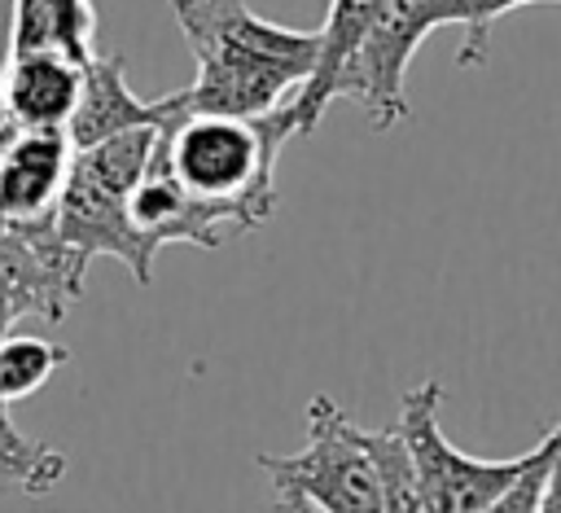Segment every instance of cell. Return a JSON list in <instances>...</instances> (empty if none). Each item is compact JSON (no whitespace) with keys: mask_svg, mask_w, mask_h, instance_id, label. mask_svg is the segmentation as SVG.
Returning a JSON list of instances; mask_svg holds the SVG:
<instances>
[{"mask_svg":"<svg viewBox=\"0 0 561 513\" xmlns=\"http://www.w3.org/2000/svg\"><path fill=\"white\" fill-rule=\"evenodd\" d=\"M197 57V79L171 92L188 114L259 118L289 105L316 70L320 31H289L259 18L245 0H171Z\"/></svg>","mask_w":561,"mask_h":513,"instance_id":"cell-1","label":"cell"},{"mask_svg":"<svg viewBox=\"0 0 561 513\" xmlns=\"http://www.w3.org/2000/svg\"><path fill=\"white\" fill-rule=\"evenodd\" d=\"M298 136L294 105L259 118L237 114H188L167 96L162 149L175 180L219 210L237 232H254L276 210V158L280 145Z\"/></svg>","mask_w":561,"mask_h":513,"instance_id":"cell-2","label":"cell"},{"mask_svg":"<svg viewBox=\"0 0 561 513\" xmlns=\"http://www.w3.org/2000/svg\"><path fill=\"white\" fill-rule=\"evenodd\" d=\"M259 469L276 491L302 495L324 513H386L364 430L329 395H311L307 403V447L294 456L263 452Z\"/></svg>","mask_w":561,"mask_h":513,"instance_id":"cell-3","label":"cell"},{"mask_svg":"<svg viewBox=\"0 0 561 513\" xmlns=\"http://www.w3.org/2000/svg\"><path fill=\"white\" fill-rule=\"evenodd\" d=\"M438 403H443V386L434 377L403 390V399H399V434L412 447L425 504H430V513H486L517 482V474L535 460L539 443H530V452L508 456V460L469 456L447 443V434L438 425Z\"/></svg>","mask_w":561,"mask_h":513,"instance_id":"cell-4","label":"cell"},{"mask_svg":"<svg viewBox=\"0 0 561 513\" xmlns=\"http://www.w3.org/2000/svg\"><path fill=\"white\" fill-rule=\"evenodd\" d=\"M438 26H456L451 0H386L373 26L364 31L355 57L342 70L337 96H355L373 132H390L394 123L408 118V92H403L408 66L425 44V35Z\"/></svg>","mask_w":561,"mask_h":513,"instance_id":"cell-5","label":"cell"},{"mask_svg":"<svg viewBox=\"0 0 561 513\" xmlns=\"http://www.w3.org/2000/svg\"><path fill=\"white\" fill-rule=\"evenodd\" d=\"M57 232L70 246V254L79 259V267H88L96 254H110V259H118L136 276V285H149L153 281L158 250L136 232L131 210H127V197L114 193V189H105L79 162H75L70 184H66L61 206H57Z\"/></svg>","mask_w":561,"mask_h":513,"instance_id":"cell-6","label":"cell"},{"mask_svg":"<svg viewBox=\"0 0 561 513\" xmlns=\"http://www.w3.org/2000/svg\"><path fill=\"white\" fill-rule=\"evenodd\" d=\"M70 132H26L9 127L0 140V219L9 228H31L57 219L61 193L75 171Z\"/></svg>","mask_w":561,"mask_h":513,"instance_id":"cell-7","label":"cell"},{"mask_svg":"<svg viewBox=\"0 0 561 513\" xmlns=\"http://www.w3.org/2000/svg\"><path fill=\"white\" fill-rule=\"evenodd\" d=\"M127 210H131L136 232H140L153 250H162V246H171V241H184V246H197V250H215V246H224L228 237H237V228H232L219 210H210L206 202H197V197L175 180L162 140H158V153H153L145 180L131 189Z\"/></svg>","mask_w":561,"mask_h":513,"instance_id":"cell-8","label":"cell"},{"mask_svg":"<svg viewBox=\"0 0 561 513\" xmlns=\"http://www.w3.org/2000/svg\"><path fill=\"white\" fill-rule=\"evenodd\" d=\"M83 66L61 57H4L0 114L26 132H70L79 110Z\"/></svg>","mask_w":561,"mask_h":513,"instance_id":"cell-9","label":"cell"},{"mask_svg":"<svg viewBox=\"0 0 561 513\" xmlns=\"http://www.w3.org/2000/svg\"><path fill=\"white\" fill-rule=\"evenodd\" d=\"M167 123V96L145 101L127 88L123 75V57L118 53H96L83 66V92H79V110L70 118V140L75 149H92L101 140H114L123 132L136 127H162Z\"/></svg>","mask_w":561,"mask_h":513,"instance_id":"cell-10","label":"cell"},{"mask_svg":"<svg viewBox=\"0 0 561 513\" xmlns=\"http://www.w3.org/2000/svg\"><path fill=\"white\" fill-rule=\"evenodd\" d=\"M386 0H329V18L320 26V57H316V70L311 79L302 83V92L289 101L294 105V118H298V136H311L329 110V101L337 96V83H342V70L346 61L355 57L364 31L373 26V18L381 13Z\"/></svg>","mask_w":561,"mask_h":513,"instance_id":"cell-11","label":"cell"},{"mask_svg":"<svg viewBox=\"0 0 561 513\" xmlns=\"http://www.w3.org/2000/svg\"><path fill=\"white\" fill-rule=\"evenodd\" d=\"M96 35L92 0H13L9 57H61L88 66Z\"/></svg>","mask_w":561,"mask_h":513,"instance_id":"cell-12","label":"cell"},{"mask_svg":"<svg viewBox=\"0 0 561 513\" xmlns=\"http://www.w3.org/2000/svg\"><path fill=\"white\" fill-rule=\"evenodd\" d=\"M66 469H70L66 452H57L53 443L26 438L9 421V408L0 399V487L26 491V495H44L66 478Z\"/></svg>","mask_w":561,"mask_h":513,"instance_id":"cell-13","label":"cell"},{"mask_svg":"<svg viewBox=\"0 0 561 513\" xmlns=\"http://www.w3.org/2000/svg\"><path fill=\"white\" fill-rule=\"evenodd\" d=\"M368 456L377 465V482H381V509L386 513H430L425 491H421V474L412 460L408 438L394 430H364Z\"/></svg>","mask_w":561,"mask_h":513,"instance_id":"cell-14","label":"cell"},{"mask_svg":"<svg viewBox=\"0 0 561 513\" xmlns=\"http://www.w3.org/2000/svg\"><path fill=\"white\" fill-rule=\"evenodd\" d=\"M70 360L61 342L35 338V333H4L0 338V399L18 403L48 386V377Z\"/></svg>","mask_w":561,"mask_h":513,"instance_id":"cell-15","label":"cell"},{"mask_svg":"<svg viewBox=\"0 0 561 513\" xmlns=\"http://www.w3.org/2000/svg\"><path fill=\"white\" fill-rule=\"evenodd\" d=\"M456 4V26L465 31V44L456 53V66H482L486 61V44H491V26L522 9V4H548V0H451Z\"/></svg>","mask_w":561,"mask_h":513,"instance_id":"cell-16","label":"cell"},{"mask_svg":"<svg viewBox=\"0 0 561 513\" xmlns=\"http://www.w3.org/2000/svg\"><path fill=\"white\" fill-rule=\"evenodd\" d=\"M557 452H561V417H557V425L539 438L535 460L517 474V482H513L486 513H539V504H543V487H548V469H552Z\"/></svg>","mask_w":561,"mask_h":513,"instance_id":"cell-17","label":"cell"},{"mask_svg":"<svg viewBox=\"0 0 561 513\" xmlns=\"http://www.w3.org/2000/svg\"><path fill=\"white\" fill-rule=\"evenodd\" d=\"M539 513H561V452H557V460H552V469H548V487H543Z\"/></svg>","mask_w":561,"mask_h":513,"instance_id":"cell-18","label":"cell"},{"mask_svg":"<svg viewBox=\"0 0 561 513\" xmlns=\"http://www.w3.org/2000/svg\"><path fill=\"white\" fill-rule=\"evenodd\" d=\"M272 513H298V509H294V495L276 491V509H272Z\"/></svg>","mask_w":561,"mask_h":513,"instance_id":"cell-19","label":"cell"},{"mask_svg":"<svg viewBox=\"0 0 561 513\" xmlns=\"http://www.w3.org/2000/svg\"><path fill=\"white\" fill-rule=\"evenodd\" d=\"M285 495H289V491H285ZM294 509H298V513H324V509H316V504H307L302 495H294Z\"/></svg>","mask_w":561,"mask_h":513,"instance_id":"cell-20","label":"cell"},{"mask_svg":"<svg viewBox=\"0 0 561 513\" xmlns=\"http://www.w3.org/2000/svg\"><path fill=\"white\" fill-rule=\"evenodd\" d=\"M548 4H561V0H548Z\"/></svg>","mask_w":561,"mask_h":513,"instance_id":"cell-21","label":"cell"},{"mask_svg":"<svg viewBox=\"0 0 561 513\" xmlns=\"http://www.w3.org/2000/svg\"><path fill=\"white\" fill-rule=\"evenodd\" d=\"M0 338H4V333H0Z\"/></svg>","mask_w":561,"mask_h":513,"instance_id":"cell-22","label":"cell"}]
</instances>
